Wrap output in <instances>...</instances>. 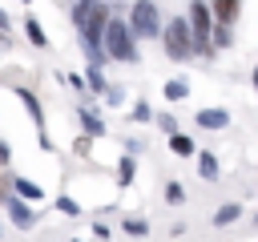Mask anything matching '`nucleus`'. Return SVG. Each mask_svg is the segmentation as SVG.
Instances as JSON below:
<instances>
[{"mask_svg":"<svg viewBox=\"0 0 258 242\" xmlns=\"http://www.w3.org/2000/svg\"><path fill=\"white\" fill-rule=\"evenodd\" d=\"M238 8H242V0H214V4H210V16L230 28V24L238 20Z\"/></svg>","mask_w":258,"mask_h":242,"instance_id":"obj_5","label":"nucleus"},{"mask_svg":"<svg viewBox=\"0 0 258 242\" xmlns=\"http://www.w3.org/2000/svg\"><path fill=\"white\" fill-rule=\"evenodd\" d=\"M81 121H85V129H89L93 137H101V133H105V129H101V121H97V117H93L89 109H81Z\"/></svg>","mask_w":258,"mask_h":242,"instance_id":"obj_18","label":"nucleus"},{"mask_svg":"<svg viewBox=\"0 0 258 242\" xmlns=\"http://www.w3.org/2000/svg\"><path fill=\"white\" fill-rule=\"evenodd\" d=\"M254 222H258V218H254Z\"/></svg>","mask_w":258,"mask_h":242,"instance_id":"obj_24","label":"nucleus"},{"mask_svg":"<svg viewBox=\"0 0 258 242\" xmlns=\"http://www.w3.org/2000/svg\"><path fill=\"white\" fill-rule=\"evenodd\" d=\"M89 85H93V89H97V93H105V89H109V85H105V77H101V69H97V65H93V69H89Z\"/></svg>","mask_w":258,"mask_h":242,"instance_id":"obj_19","label":"nucleus"},{"mask_svg":"<svg viewBox=\"0 0 258 242\" xmlns=\"http://www.w3.org/2000/svg\"><path fill=\"white\" fill-rule=\"evenodd\" d=\"M8 218H12V222H16L20 230H32V226H36V214H32V210H28L24 202H16V198L8 202Z\"/></svg>","mask_w":258,"mask_h":242,"instance_id":"obj_6","label":"nucleus"},{"mask_svg":"<svg viewBox=\"0 0 258 242\" xmlns=\"http://www.w3.org/2000/svg\"><path fill=\"white\" fill-rule=\"evenodd\" d=\"M133 121H153V109H149L145 101H137V109H133Z\"/></svg>","mask_w":258,"mask_h":242,"instance_id":"obj_20","label":"nucleus"},{"mask_svg":"<svg viewBox=\"0 0 258 242\" xmlns=\"http://www.w3.org/2000/svg\"><path fill=\"white\" fill-rule=\"evenodd\" d=\"M254 85H258V73H254Z\"/></svg>","mask_w":258,"mask_h":242,"instance_id":"obj_23","label":"nucleus"},{"mask_svg":"<svg viewBox=\"0 0 258 242\" xmlns=\"http://www.w3.org/2000/svg\"><path fill=\"white\" fill-rule=\"evenodd\" d=\"M16 97H20L24 105H28V113H32V121H36V125L44 129V113H40V101H36V97H32L28 89H16Z\"/></svg>","mask_w":258,"mask_h":242,"instance_id":"obj_9","label":"nucleus"},{"mask_svg":"<svg viewBox=\"0 0 258 242\" xmlns=\"http://www.w3.org/2000/svg\"><path fill=\"white\" fill-rule=\"evenodd\" d=\"M238 218H242V206H238V202H226V206L214 214V226H230V222H238Z\"/></svg>","mask_w":258,"mask_h":242,"instance_id":"obj_8","label":"nucleus"},{"mask_svg":"<svg viewBox=\"0 0 258 242\" xmlns=\"http://www.w3.org/2000/svg\"><path fill=\"white\" fill-rule=\"evenodd\" d=\"M0 32H8V16L4 12H0Z\"/></svg>","mask_w":258,"mask_h":242,"instance_id":"obj_22","label":"nucleus"},{"mask_svg":"<svg viewBox=\"0 0 258 242\" xmlns=\"http://www.w3.org/2000/svg\"><path fill=\"white\" fill-rule=\"evenodd\" d=\"M121 230H125L129 238H145V234H149V222H145V218H125Z\"/></svg>","mask_w":258,"mask_h":242,"instance_id":"obj_14","label":"nucleus"},{"mask_svg":"<svg viewBox=\"0 0 258 242\" xmlns=\"http://www.w3.org/2000/svg\"><path fill=\"white\" fill-rule=\"evenodd\" d=\"M198 173H202L206 182H214V177H218V157H214V153H198Z\"/></svg>","mask_w":258,"mask_h":242,"instance_id":"obj_11","label":"nucleus"},{"mask_svg":"<svg viewBox=\"0 0 258 242\" xmlns=\"http://www.w3.org/2000/svg\"><path fill=\"white\" fill-rule=\"evenodd\" d=\"M16 198H28V202H40L44 194H40V186H32L28 177H16Z\"/></svg>","mask_w":258,"mask_h":242,"instance_id":"obj_13","label":"nucleus"},{"mask_svg":"<svg viewBox=\"0 0 258 242\" xmlns=\"http://www.w3.org/2000/svg\"><path fill=\"white\" fill-rule=\"evenodd\" d=\"M129 28H133V36H157L161 32V16H157V4L153 0H137L133 4V12H129Z\"/></svg>","mask_w":258,"mask_h":242,"instance_id":"obj_3","label":"nucleus"},{"mask_svg":"<svg viewBox=\"0 0 258 242\" xmlns=\"http://www.w3.org/2000/svg\"><path fill=\"white\" fill-rule=\"evenodd\" d=\"M169 149H173L177 157H189V153H194V141H189L185 133H177V129H173V133H169Z\"/></svg>","mask_w":258,"mask_h":242,"instance_id":"obj_10","label":"nucleus"},{"mask_svg":"<svg viewBox=\"0 0 258 242\" xmlns=\"http://www.w3.org/2000/svg\"><path fill=\"white\" fill-rule=\"evenodd\" d=\"M101 52L113 56V60H137V36H133V28L125 20H117V16H109L105 36H101Z\"/></svg>","mask_w":258,"mask_h":242,"instance_id":"obj_1","label":"nucleus"},{"mask_svg":"<svg viewBox=\"0 0 258 242\" xmlns=\"http://www.w3.org/2000/svg\"><path fill=\"white\" fill-rule=\"evenodd\" d=\"M24 4H28V0H24Z\"/></svg>","mask_w":258,"mask_h":242,"instance_id":"obj_25","label":"nucleus"},{"mask_svg":"<svg viewBox=\"0 0 258 242\" xmlns=\"http://www.w3.org/2000/svg\"><path fill=\"white\" fill-rule=\"evenodd\" d=\"M117 169H121V173H117V182H121V186H129V182H133V169H137V165H133V157H121V165H117Z\"/></svg>","mask_w":258,"mask_h":242,"instance_id":"obj_17","label":"nucleus"},{"mask_svg":"<svg viewBox=\"0 0 258 242\" xmlns=\"http://www.w3.org/2000/svg\"><path fill=\"white\" fill-rule=\"evenodd\" d=\"M181 97H189V85H185V81H177V77H173V81H165V101H181Z\"/></svg>","mask_w":258,"mask_h":242,"instance_id":"obj_15","label":"nucleus"},{"mask_svg":"<svg viewBox=\"0 0 258 242\" xmlns=\"http://www.w3.org/2000/svg\"><path fill=\"white\" fill-rule=\"evenodd\" d=\"M56 210H60V214H81V206H77L73 198H56Z\"/></svg>","mask_w":258,"mask_h":242,"instance_id":"obj_21","label":"nucleus"},{"mask_svg":"<svg viewBox=\"0 0 258 242\" xmlns=\"http://www.w3.org/2000/svg\"><path fill=\"white\" fill-rule=\"evenodd\" d=\"M165 202H169V206H181V202H185V186H181V182H169V186H165Z\"/></svg>","mask_w":258,"mask_h":242,"instance_id":"obj_16","label":"nucleus"},{"mask_svg":"<svg viewBox=\"0 0 258 242\" xmlns=\"http://www.w3.org/2000/svg\"><path fill=\"white\" fill-rule=\"evenodd\" d=\"M161 36H165V56H169V60H185V56H194V36H189V20L173 16L169 24H161Z\"/></svg>","mask_w":258,"mask_h":242,"instance_id":"obj_2","label":"nucleus"},{"mask_svg":"<svg viewBox=\"0 0 258 242\" xmlns=\"http://www.w3.org/2000/svg\"><path fill=\"white\" fill-rule=\"evenodd\" d=\"M24 36H28V40H32V44H36V48H44V44H48V36H44V28H40V24H36V20H32V16H28V20H24Z\"/></svg>","mask_w":258,"mask_h":242,"instance_id":"obj_12","label":"nucleus"},{"mask_svg":"<svg viewBox=\"0 0 258 242\" xmlns=\"http://www.w3.org/2000/svg\"><path fill=\"white\" fill-rule=\"evenodd\" d=\"M198 125H202V129H226V125H230V113H226V109H202V113H198Z\"/></svg>","mask_w":258,"mask_h":242,"instance_id":"obj_7","label":"nucleus"},{"mask_svg":"<svg viewBox=\"0 0 258 242\" xmlns=\"http://www.w3.org/2000/svg\"><path fill=\"white\" fill-rule=\"evenodd\" d=\"M210 4L206 0H194L189 4V36H194V52H210Z\"/></svg>","mask_w":258,"mask_h":242,"instance_id":"obj_4","label":"nucleus"}]
</instances>
